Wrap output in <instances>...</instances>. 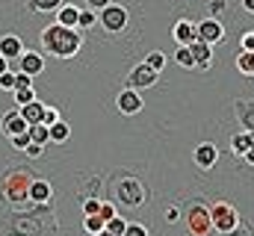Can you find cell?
Masks as SVG:
<instances>
[{"mask_svg": "<svg viewBox=\"0 0 254 236\" xmlns=\"http://www.w3.org/2000/svg\"><path fill=\"white\" fill-rule=\"evenodd\" d=\"M60 121V113L54 110V107H45V116H42V124L45 127H51V124H57Z\"/></svg>", "mask_w": 254, "mask_h": 236, "instance_id": "e575fe53", "label": "cell"}, {"mask_svg": "<svg viewBox=\"0 0 254 236\" xmlns=\"http://www.w3.org/2000/svg\"><path fill=\"white\" fill-rule=\"evenodd\" d=\"M98 216L107 222V219H113V216H119V213H116V207H113V204H104V201H101V210H98Z\"/></svg>", "mask_w": 254, "mask_h": 236, "instance_id": "74e56055", "label": "cell"}, {"mask_svg": "<svg viewBox=\"0 0 254 236\" xmlns=\"http://www.w3.org/2000/svg\"><path fill=\"white\" fill-rule=\"evenodd\" d=\"M15 62H18V65H15L12 71H24V74H30V77H39V74L45 71V57H42L39 51H24Z\"/></svg>", "mask_w": 254, "mask_h": 236, "instance_id": "9c48e42d", "label": "cell"}, {"mask_svg": "<svg viewBox=\"0 0 254 236\" xmlns=\"http://www.w3.org/2000/svg\"><path fill=\"white\" fill-rule=\"evenodd\" d=\"M98 24V15L92 9H80V18H77V30H89Z\"/></svg>", "mask_w": 254, "mask_h": 236, "instance_id": "484cf974", "label": "cell"}, {"mask_svg": "<svg viewBox=\"0 0 254 236\" xmlns=\"http://www.w3.org/2000/svg\"><path fill=\"white\" fill-rule=\"evenodd\" d=\"M160 80V71H154L151 65H136L130 74H127V89H133V92H142V89H151L154 83Z\"/></svg>", "mask_w": 254, "mask_h": 236, "instance_id": "277c9868", "label": "cell"}, {"mask_svg": "<svg viewBox=\"0 0 254 236\" xmlns=\"http://www.w3.org/2000/svg\"><path fill=\"white\" fill-rule=\"evenodd\" d=\"M98 24L107 30V33H122L127 27V9L119 3H110L107 9L98 12Z\"/></svg>", "mask_w": 254, "mask_h": 236, "instance_id": "3957f363", "label": "cell"}, {"mask_svg": "<svg viewBox=\"0 0 254 236\" xmlns=\"http://www.w3.org/2000/svg\"><path fill=\"white\" fill-rule=\"evenodd\" d=\"M42 151H45V145H39V142H30V145L24 148V154H27L30 160H36V157H42Z\"/></svg>", "mask_w": 254, "mask_h": 236, "instance_id": "8d00e7d4", "label": "cell"}, {"mask_svg": "<svg viewBox=\"0 0 254 236\" xmlns=\"http://www.w3.org/2000/svg\"><path fill=\"white\" fill-rule=\"evenodd\" d=\"M243 9L246 12H254V0H243Z\"/></svg>", "mask_w": 254, "mask_h": 236, "instance_id": "f6af8a7d", "label": "cell"}, {"mask_svg": "<svg viewBox=\"0 0 254 236\" xmlns=\"http://www.w3.org/2000/svg\"><path fill=\"white\" fill-rule=\"evenodd\" d=\"M48 133H51V142H57V145H63V142H68V136H71V127H68V121H57V124H51L48 127Z\"/></svg>", "mask_w": 254, "mask_h": 236, "instance_id": "44dd1931", "label": "cell"}, {"mask_svg": "<svg viewBox=\"0 0 254 236\" xmlns=\"http://www.w3.org/2000/svg\"><path fill=\"white\" fill-rule=\"evenodd\" d=\"M127 228V222L122 219V216H113V219H107V234L110 236H122Z\"/></svg>", "mask_w": 254, "mask_h": 236, "instance_id": "83f0119b", "label": "cell"}, {"mask_svg": "<svg viewBox=\"0 0 254 236\" xmlns=\"http://www.w3.org/2000/svg\"><path fill=\"white\" fill-rule=\"evenodd\" d=\"M116 107H119L122 116H136L145 104H142V95H139V92H133V89H122V92L116 95Z\"/></svg>", "mask_w": 254, "mask_h": 236, "instance_id": "30bf717a", "label": "cell"}, {"mask_svg": "<svg viewBox=\"0 0 254 236\" xmlns=\"http://www.w3.org/2000/svg\"><path fill=\"white\" fill-rule=\"evenodd\" d=\"M192 157H195V166L207 172V169H213V166H216V160H219V148H216L213 142H204V145H198V148H195V154H192Z\"/></svg>", "mask_w": 254, "mask_h": 236, "instance_id": "4fadbf2b", "label": "cell"}, {"mask_svg": "<svg viewBox=\"0 0 254 236\" xmlns=\"http://www.w3.org/2000/svg\"><path fill=\"white\" fill-rule=\"evenodd\" d=\"M21 110V118L27 121V124H42V116H45V104L36 98L33 104H24V107H18Z\"/></svg>", "mask_w": 254, "mask_h": 236, "instance_id": "e0dca14e", "label": "cell"}, {"mask_svg": "<svg viewBox=\"0 0 254 236\" xmlns=\"http://www.w3.org/2000/svg\"><path fill=\"white\" fill-rule=\"evenodd\" d=\"M175 59H178V65H181V68H195V59H192L190 45H187V48H178V54H175Z\"/></svg>", "mask_w": 254, "mask_h": 236, "instance_id": "f546056e", "label": "cell"}, {"mask_svg": "<svg viewBox=\"0 0 254 236\" xmlns=\"http://www.w3.org/2000/svg\"><path fill=\"white\" fill-rule=\"evenodd\" d=\"M83 228H86V234L95 236V234H101V231L107 228V222H104V219L95 213V216H86V219H83Z\"/></svg>", "mask_w": 254, "mask_h": 236, "instance_id": "d4e9b609", "label": "cell"}, {"mask_svg": "<svg viewBox=\"0 0 254 236\" xmlns=\"http://www.w3.org/2000/svg\"><path fill=\"white\" fill-rule=\"evenodd\" d=\"M3 71H9V59L6 57H0V74H3Z\"/></svg>", "mask_w": 254, "mask_h": 236, "instance_id": "ee69618b", "label": "cell"}, {"mask_svg": "<svg viewBox=\"0 0 254 236\" xmlns=\"http://www.w3.org/2000/svg\"><path fill=\"white\" fill-rule=\"evenodd\" d=\"M178 219H181V210H178V207H169V210H166V222H172V225H175Z\"/></svg>", "mask_w": 254, "mask_h": 236, "instance_id": "b9f144b4", "label": "cell"}, {"mask_svg": "<svg viewBox=\"0 0 254 236\" xmlns=\"http://www.w3.org/2000/svg\"><path fill=\"white\" fill-rule=\"evenodd\" d=\"M190 51H192V59H195L192 71H210V65H213V48L204 45V42H192Z\"/></svg>", "mask_w": 254, "mask_h": 236, "instance_id": "5bb4252c", "label": "cell"}, {"mask_svg": "<svg viewBox=\"0 0 254 236\" xmlns=\"http://www.w3.org/2000/svg\"><path fill=\"white\" fill-rule=\"evenodd\" d=\"M172 36H175L178 48H187V45H192V42H198V30H195V21H187V18H181V21L172 27Z\"/></svg>", "mask_w": 254, "mask_h": 236, "instance_id": "7c38bea8", "label": "cell"}, {"mask_svg": "<svg viewBox=\"0 0 254 236\" xmlns=\"http://www.w3.org/2000/svg\"><path fill=\"white\" fill-rule=\"evenodd\" d=\"M210 12H213V18L222 15V12H225V0H213V3H210Z\"/></svg>", "mask_w": 254, "mask_h": 236, "instance_id": "60d3db41", "label": "cell"}, {"mask_svg": "<svg viewBox=\"0 0 254 236\" xmlns=\"http://www.w3.org/2000/svg\"><path fill=\"white\" fill-rule=\"evenodd\" d=\"M30 183H33V177H27L24 172H15V175L9 177V183H6V198L9 201H15V204H21L24 198H30Z\"/></svg>", "mask_w": 254, "mask_h": 236, "instance_id": "8992f818", "label": "cell"}, {"mask_svg": "<svg viewBox=\"0 0 254 236\" xmlns=\"http://www.w3.org/2000/svg\"><path fill=\"white\" fill-rule=\"evenodd\" d=\"M237 68H240V74L254 77V51H243V54L237 57Z\"/></svg>", "mask_w": 254, "mask_h": 236, "instance_id": "603a6c76", "label": "cell"}, {"mask_svg": "<svg viewBox=\"0 0 254 236\" xmlns=\"http://www.w3.org/2000/svg\"><path fill=\"white\" fill-rule=\"evenodd\" d=\"M95 236H110V234H107V228H104V231H101V234H95Z\"/></svg>", "mask_w": 254, "mask_h": 236, "instance_id": "7dc6e473", "label": "cell"}, {"mask_svg": "<svg viewBox=\"0 0 254 236\" xmlns=\"http://www.w3.org/2000/svg\"><path fill=\"white\" fill-rule=\"evenodd\" d=\"M254 148V133L249 130H240V133H234L231 136V151L237 154V157H246V151Z\"/></svg>", "mask_w": 254, "mask_h": 236, "instance_id": "2e32d148", "label": "cell"}, {"mask_svg": "<svg viewBox=\"0 0 254 236\" xmlns=\"http://www.w3.org/2000/svg\"><path fill=\"white\" fill-rule=\"evenodd\" d=\"M39 45H42V51H45V54H51V57L71 59V57H77V54H80V48H83V36H80V30H77V27L48 24V27L42 30V36H39Z\"/></svg>", "mask_w": 254, "mask_h": 236, "instance_id": "6da1fadb", "label": "cell"}, {"mask_svg": "<svg viewBox=\"0 0 254 236\" xmlns=\"http://www.w3.org/2000/svg\"><path fill=\"white\" fill-rule=\"evenodd\" d=\"M222 236H249V231H246V228H240V225H237V228H234V231H228V234H222Z\"/></svg>", "mask_w": 254, "mask_h": 236, "instance_id": "7bdbcfd3", "label": "cell"}, {"mask_svg": "<svg viewBox=\"0 0 254 236\" xmlns=\"http://www.w3.org/2000/svg\"><path fill=\"white\" fill-rule=\"evenodd\" d=\"M12 95H15V107H24V104H33V101H36L33 86H30V89H15Z\"/></svg>", "mask_w": 254, "mask_h": 236, "instance_id": "4316f807", "label": "cell"}, {"mask_svg": "<svg viewBox=\"0 0 254 236\" xmlns=\"http://www.w3.org/2000/svg\"><path fill=\"white\" fill-rule=\"evenodd\" d=\"M21 54H24V42H21L18 36H3V39H0V57H6L9 62H15Z\"/></svg>", "mask_w": 254, "mask_h": 236, "instance_id": "9a60e30c", "label": "cell"}, {"mask_svg": "<svg viewBox=\"0 0 254 236\" xmlns=\"http://www.w3.org/2000/svg\"><path fill=\"white\" fill-rule=\"evenodd\" d=\"M145 65H151L154 71H163V68H166V54H163V51H151V54L145 57Z\"/></svg>", "mask_w": 254, "mask_h": 236, "instance_id": "f1b7e54d", "label": "cell"}, {"mask_svg": "<svg viewBox=\"0 0 254 236\" xmlns=\"http://www.w3.org/2000/svg\"><path fill=\"white\" fill-rule=\"evenodd\" d=\"M98 210H101V201H98V198H86V201H83V213H86V216H95Z\"/></svg>", "mask_w": 254, "mask_h": 236, "instance_id": "836d02e7", "label": "cell"}, {"mask_svg": "<svg viewBox=\"0 0 254 236\" xmlns=\"http://www.w3.org/2000/svg\"><path fill=\"white\" fill-rule=\"evenodd\" d=\"M27 121L21 118V110L15 107V110H9L6 116H3V121H0V130H3V136L6 139H12V136H18V133H27Z\"/></svg>", "mask_w": 254, "mask_h": 236, "instance_id": "8fae6325", "label": "cell"}, {"mask_svg": "<svg viewBox=\"0 0 254 236\" xmlns=\"http://www.w3.org/2000/svg\"><path fill=\"white\" fill-rule=\"evenodd\" d=\"M195 30H198V42H204V45H210V48L225 39V27H222L219 18H204L201 24H195Z\"/></svg>", "mask_w": 254, "mask_h": 236, "instance_id": "5b68a950", "label": "cell"}, {"mask_svg": "<svg viewBox=\"0 0 254 236\" xmlns=\"http://www.w3.org/2000/svg\"><path fill=\"white\" fill-rule=\"evenodd\" d=\"M65 3H68V0H27V9H30V12H57Z\"/></svg>", "mask_w": 254, "mask_h": 236, "instance_id": "7402d4cb", "label": "cell"}, {"mask_svg": "<svg viewBox=\"0 0 254 236\" xmlns=\"http://www.w3.org/2000/svg\"><path fill=\"white\" fill-rule=\"evenodd\" d=\"M77 18H80V9L71 6V3L57 9V24H63V27H77Z\"/></svg>", "mask_w": 254, "mask_h": 236, "instance_id": "ffe728a7", "label": "cell"}, {"mask_svg": "<svg viewBox=\"0 0 254 236\" xmlns=\"http://www.w3.org/2000/svg\"><path fill=\"white\" fill-rule=\"evenodd\" d=\"M113 0H86V6L92 9V12H101V9H107Z\"/></svg>", "mask_w": 254, "mask_h": 236, "instance_id": "ab89813d", "label": "cell"}, {"mask_svg": "<svg viewBox=\"0 0 254 236\" xmlns=\"http://www.w3.org/2000/svg\"><path fill=\"white\" fill-rule=\"evenodd\" d=\"M240 48H243V51H254V33H243Z\"/></svg>", "mask_w": 254, "mask_h": 236, "instance_id": "f35d334b", "label": "cell"}, {"mask_svg": "<svg viewBox=\"0 0 254 236\" xmlns=\"http://www.w3.org/2000/svg\"><path fill=\"white\" fill-rule=\"evenodd\" d=\"M27 136H30V142H39V145L51 142V133H48L45 124H30V127H27Z\"/></svg>", "mask_w": 254, "mask_h": 236, "instance_id": "cb8c5ba5", "label": "cell"}, {"mask_svg": "<svg viewBox=\"0 0 254 236\" xmlns=\"http://www.w3.org/2000/svg\"><path fill=\"white\" fill-rule=\"evenodd\" d=\"M246 160H249V163L254 166V148H249V151H246Z\"/></svg>", "mask_w": 254, "mask_h": 236, "instance_id": "bcb514c9", "label": "cell"}, {"mask_svg": "<svg viewBox=\"0 0 254 236\" xmlns=\"http://www.w3.org/2000/svg\"><path fill=\"white\" fill-rule=\"evenodd\" d=\"M122 236H148V228H145V225H139V222H133V225L127 222V228H125V234H122Z\"/></svg>", "mask_w": 254, "mask_h": 236, "instance_id": "1f68e13d", "label": "cell"}, {"mask_svg": "<svg viewBox=\"0 0 254 236\" xmlns=\"http://www.w3.org/2000/svg\"><path fill=\"white\" fill-rule=\"evenodd\" d=\"M237 116H240L243 130L254 133V101H237Z\"/></svg>", "mask_w": 254, "mask_h": 236, "instance_id": "ac0fdd59", "label": "cell"}, {"mask_svg": "<svg viewBox=\"0 0 254 236\" xmlns=\"http://www.w3.org/2000/svg\"><path fill=\"white\" fill-rule=\"evenodd\" d=\"M33 86V77L30 74H24V71H15V89H30ZM12 89V92H15Z\"/></svg>", "mask_w": 254, "mask_h": 236, "instance_id": "d6a6232c", "label": "cell"}, {"mask_svg": "<svg viewBox=\"0 0 254 236\" xmlns=\"http://www.w3.org/2000/svg\"><path fill=\"white\" fill-rule=\"evenodd\" d=\"M9 142H12V148H18V151H24V148L30 145V136H27V133H18V136H12Z\"/></svg>", "mask_w": 254, "mask_h": 236, "instance_id": "d590c367", "label": "cell"}, {"mask_svg": "<svg viewBox=\"0 0 254 236\" xmlns=\"http://www.w3.org/2000/svg\"><path fill=\"white\" fill-rule=\"evenodd\" d=\"M51 195H54V189H51L48 180H33V183H30V198H33L36 204H48Z\"/></svg>", "mask_w": 254, "mask_h": 236, "instance_id": "d6986e66", "label": "cell"}, {"mask_svg": "<svg viewBox=\"0 0 254 236\" xmlns=\"http://www.w3.org/2000/svg\"><path fill=\"white\" fill-rule=\"evenodd\" d=\"M240 225V216H237V207L228 204V201H219L216 207H210V228H216L219 234H228Z\"/></svg>", "mask_w": 254, "mask_h": 236, "instance_id": "7a4b0ae2", "label": "cell"}, {"mask_svg": "<svg viewBox=\"0 0 254 236\" xmlns=\"http://www.w3.org/2000/svg\"><path fill=\"white\" fill-rule=\"evenodd\" d=\"M119 201L127 204V207H139V204L145 201V189H142V183L133 180V177H125V180L119 183Z\"/></svg>", "mask_w": 254, "mask_h": 236, "instance_id": "ba28073f", "label": "cell"}, {"mask_svg": "<svg viewBox=\"0 0 254 236\" xmlns=\"http://www.w3.org/2000/svg\"><path fill=\"white\" fill-rule=\"evenodd\" d=\"M0 89H3V92H12V89H15V71H12V68L0 74Z\"/></svg>", "mask_w": 254, "mask_h": 236, "instance_id": "4dcf8cb0", "label": "cell"}, {"mask_svg": "<svg viewBox=\"0 0 254 236\" xmlns=\"http://www.w3.org/2000/svg\"><path fill=\"white\" fill-rule=\"evenodd\" d=\"M187 228H190L192 236H207V231H210V210L201 207V204L190 207V213H187Z\"/></svg>", "mask_w": 254, "mask_h": 236, "instance_id": "52a82bcc", "label": "cell"}]
</instances>
